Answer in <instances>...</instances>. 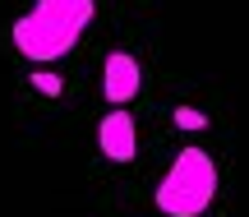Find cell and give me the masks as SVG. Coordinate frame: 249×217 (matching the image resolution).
Wrapping results in <instances>:
<instances>
[{
  "label": "cell",
  "instance_id": "6da1fadb",
  "mask_svg": "<svg viewBox=\"0 0 249 217\" xmlns=\"http://www.w3.org/2000/svg\"><path fill=\"white\" fill-rule=\"evenodd\" d=\"M97 14V0H37L23 18H14V51L33 65H51L79 46L83 28Z\"/></svg>",
  "mask_w": 249,
  "mask_h": 217
},
{
  "label": "cell",
  "instance_id": "7a4b0ae2",
  "mask_svg": "<svg viewBox=\"0 0 249 217\" xmlns=\"http://www.w3.org/2000/svg\"><path fill=\"white\" fill-rule=\"evenodd\" d=\"M217 199V162L203 153V148H180L176 162L166 166V176L157 181V203L161 217H203Z\"/></svg>",
  "mask_w": 249,
  "mask_h": 217
},
{
  "label": "cell",
  "instance_id": "3957f363",
  "mask_svg": "<svg viewBox=\"0 0 249 217\" xmlns=\"http://www.w3.org/2000/svg\"><path fill=\"white\" fill-rule=\"evenodd\" d=\"M97 148H102V157L116 162V166H129L134 157H139V129H134V116H129L124 107H111L107 116H102V125H97Z\"/></svg>",
  "mask_w": 249,
  "mask_h": 217
},
{
  "label": "cell",
  "instance_id": "277c9868",
  "mask_svg": "<svg viewBox=\"0 0 249 217\" xmlns=\"http://www.w3.org/2000/svg\"><path fill=\"white\" fill-rule=\"evenodd\" d=\"M143 88V70L139 60H134L129 51H111L107 65H102V97L111 102V107H124V102H134Z\"/></svg>",
  "mask_w": 249,
  "mask_h": 217
},
{
  "label": "cell",
  "instance_id": "5b68a950",
  "mask_svg": "<svg viewBox=\"0 0 249 217\" xmlns=\"http://www.w3.org/2000/svg\"><path fill=\"white\" fill-rule=\"evenodd\" d=\"M28 83H33L37 92H46V97H60V92H65V79L55 70H33V74H28Z\"/></svg>",
  "mask_w": 249,
  "mask_h": 217
},
{
  "label": "cell",
  "instance_id": "8992f818",
  "mask_svg": "<svg viewBox=\"0 0 249 217\" xmlns=\"http://www.w3.org/2000/svg\"><path fill=\"white\" fill-rule=\"evenodd\" d=\"M171 120H176L180 129H208V116L198 107H176V111H171Z\"/></svg>",
  "mask_w": 249,
  "mask_h": 217
}]
</instances>
